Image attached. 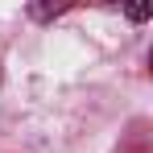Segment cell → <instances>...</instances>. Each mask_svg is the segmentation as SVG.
I'll return each mask as SVG.
<instances>
[{
  "mask_svg": "<svg viewBox=\"0 0 153 153\" xmlns=\"http://www.w3.org/2000/svg\"><path fill=\"white\" fill-rule=\"evenodd\" d=\"M71 4H29V17L33 21H50V17H62Z\"/></svg>",
  "mask_w": 153,
  "mask_h": 153,
  "instance_id": "6da1fadb",
  "label": "cell"
}]
</instances>
